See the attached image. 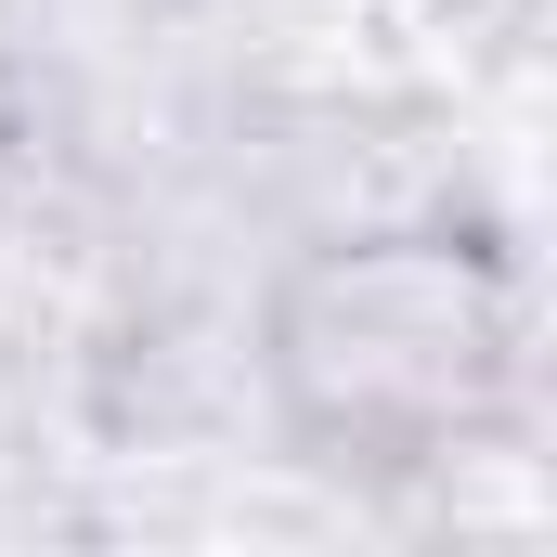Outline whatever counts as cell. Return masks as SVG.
<instances>
[{
	"instance_id": "6da1fadb",
	"label": "cell",
	"mask_w": 557,
	"mask_h": 557,
	"mask_svg": "<svg viewBox=\"0 0 557 557\" xmlns=\"http://www.w3.org/2000/svg\"><path fill=\"white\" fill-rule=\"evenodd\" d=\"M285 363H298V403L324 428L428 441V428H467L506 389V298H493L480 260L376 247V260H337V273L298 285Z\"/></svg>"
}]
</instances>
